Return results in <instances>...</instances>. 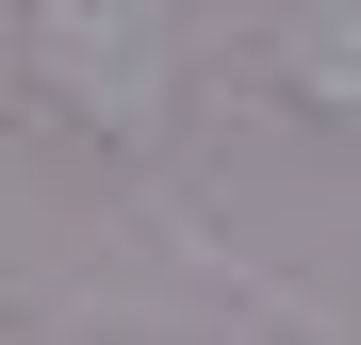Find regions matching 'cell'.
I'll return each mask as SVG.
<instances>
[{
	"label": "cell",
	"mask_w": 361,
	"mask_h": 345,
	"mask_svg": "<svg viewBox=\"0 0 361 345\" xmlns=\"http://www.w3.org/2000/svg\"><path fill=\"white\" fill-rule=\"evenodd\" d=\"M17 49H33V83L66 132L99 148H164V115H180V0H17Z\"/></svg>",
	"instance_id": "6da1fadb"
},
{
	"label": "cell",
	"mask_w": 361,
	"mask_h": 345,
	"mask_svg": "<svg viewBox=\"0 0 361 345\" xmlns=\"http://www.w3.org/2000/svg\"><path fill=\"white\" fill-rule=\"evenodd\" d=\"M295 99H329V115H361V0L329 33H295Z\"/></svg>",
	"instance_id": "7a4b0ae2"
},
{
	"label": "cell",
	"mask_w": 361,
	"mask_h": 345,
	"mask_svg": "<svg viewBox=\"0 0 361 345\" xmlns=\"http://www.w3.org/2000/svg\"><path fill=\"white\" fill-rule=\"evenodd\" d=\"M0 345H17V329H0Z\"/></svg>",
	"instance_id": "3957f363"
}]
</instances>
